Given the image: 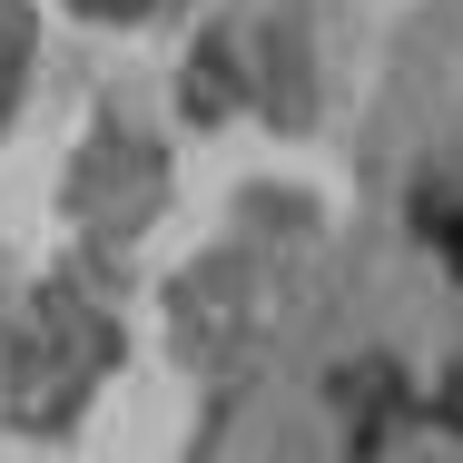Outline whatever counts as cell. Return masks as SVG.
Here are the masks:
<instances>
[{
	"label": "cell",
	"instance_id": "obj_1",
	"mask_svg": "<svg viewBox=\"0 0 463 463\" xmlns=\"http://www.w3.org/2000/svg\"><path fill=\"white\" fill-rule=\"evenodd\" d=\"M434 247H444V267L463 277V207H434Z\"/></svg>",
	"mask_w": 463,
	"mask_h": 463
}]
</instances>
